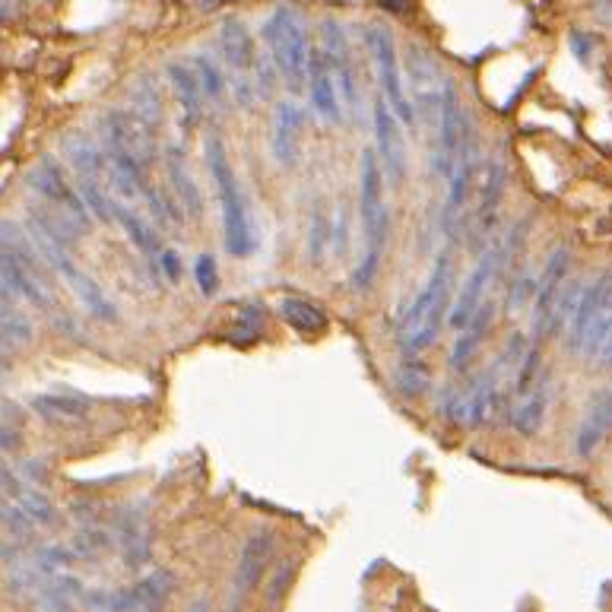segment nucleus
Instances as JSON below:
<instances>
[{"label": "nucleus", "mask_w": 612, "mask_h": 612, "mask_svg": "<svg viewBox=\"0 0 612 612\" xmlns=\"http://www.w3.org/2000/svg\"><path fill=\"white\" fill-rule=\"evenodd\" d=\"M48 263L38 258L35 245L26 238V229H13L10 223L0 226V280L16 298H26L35 308H52V276L45 273Z\"/></svg>", "instance_id": "obj_1"}, {"label": "nucleus", "mask_w": 612, "mask_h": 612, "mask_svg": "<svg viewBox=\"0 0 612 612\" xmlns=\"http://www.w3.org/2000/svg\"><path fill=\"white\" fill-rule=\"evenodd\" d=\"M206 169L213 175V184L219 191V206H223V241L233 258H248L254 251V229H251V213L248 201L238 188L226 146L219 137H206Z\"/></svg>", "instance_id": "obj_2"}, {"label": "nucleus", "mask_w": 612, "mask_h": 612, "mask_svg": "<svg viewBox=\"0 0 612 612\" xmlns=\"http://www.w3.org/2000/svg\"><path fill=\"white\" fill-rule=\"evenodd\" d=\"M451 280H454V263H451L447 251H441L432 273H429V283L412 298V305H409L404 321H400L404 350L407 352L429 350L438 340V330L444 324L447 302H451Z\"/></svg>", "instance_id": "obj_3"}, {"label": "nucleus", "mask_w": 612, "mask_h": 612, "mask_svg": "<svg viewBox=\"0 0 612 612\" xmlns=\"http://www.w3.org/2000/svg\"><path fill=\"white\" fill-rule=\"evenodd\" d=\"M26 235H30V241L35 245V251H38V258L48 263V270H55L60 280L70 286V292L77 295V302L87 308L92 318H99V321H117V308L112 305V298L102 292V286L89 276L83 267H77L73 258H70V248L55 238V235L48 233L45 226H38L35 219L26 216Z\"/></svg>", "instance_id": "obj_4"}, {"label": "nucleus", "mask_w": 612, "mask_h": 612, "mask_svg": "<svg viewBox=\"0 0 612 612\" xmlns=\"http://www.w3.org/2000/svg\"><path fill=\"white\" fill-rule=\"evenodd\" d=\"M612 343V270L583 283L575 315L568 321V350L575 355H600Z\"/></svg>", "instance_id": "obj_5"}, {"label": "nucleus", "mask_w": 612, "mask_h": 612, "mask_svg": "<svg viewBox=\"0 0 612 612\" xmlns=\"http://www.w3.org/2000/svg\"><path fill=\"white\" fill-rule=\"evenodd\" d=\"M263 32H267V45L273 52V60H276L283 80L292 89H302L305 73H308V55H311L308 30H305L302 16L292 7H276Z\"/></svg>", "instance_id": "obj_6"}, {"label": "nucleus", "mask_w": 612, "mask_h": 612, "mask_svg": "<svg viewBox=\"0 0 612 612\" xmlns=\"http://www.w3.org/2000/svg\"><path fill=\"white\" fill-rule=\"evenodd\" d=\"M359 216L365 229V254L384 251L387 241V206H384V172H381L375 149L362 152V172H359Z\"/></svg>", "instance_id": "obj_7"}, {"label": "nucleus", "mask_w": 612, "mask_h": 612, "mask_svg": "<svg viewBox=\"0 0 612 612\" xmlns=\"http://www.w3.org/2000/svg\"><path fill=\"white\" fill-rule=\"evenodd\" d=\"M372 58L378 67V83H381V99L390 105V112L397 115V121L404 124H416V109L409 105L407 92H404V70H400V58H397V45L390 38V32L384 26H369L365 32Z\"/></svg>", "instance_id": "obj_8"}, {"label": "nucleus", "mask_w": 612, "mask_h": 612, "mask_svg": "<svg viewBox=\"0 0 612 612\" xmlns=\"http://www.w3.org/2000/svg\"><path fill=\"white\" fill-rule=\"evenodd\" d=\"M172 593H175V575L169 568H156L127 590L89 597L92 600L89 607H102L105 612H159Z\"/></svg>", "instance_id": "obj_9"}, {"label": "nucleus", "mask_w": 612, "mask_h": 612, "mask_svg": "<svg viewBox=\"0 0 612 612\" xmlns=\"http://www.w3.org/2000/svg\"><path fill=\"white\" fill-rule=\"evenodd\" d=\"M508 267V254H505V245L496 241V245H489L486 251H483V258L476 261V267L469 270L467 283H464V290L457 295V302H454V308L447 311V324L461 333L464 327L469 324V318L476 315V308L489 298V286L496 283V276Z\"/></svg>", "instance_id": "obj_10"}, {"label": "nucleus", "mask_w": 612, "mask_h": 612, "mask_svg": "<svg viewBox=\"0 0 612 612\" xmlns=\"http://www.w3.org/2000/svg\"><path fill=\"white\" fill-rule=\"evenodd\" d=\"M568 263L571 251L568 248H555L549 261L543 267V273L536 276V295H533V347H540L543 340H549L555 333L553 311L558 302V292L568 280Z\"/></svg>", "instance_id": "obj_11"}, {"label": "nucleus", "mask_w": 612, "mask_h": 612, "mask_svg": "<svg viewBox=\"0 0 612 612\" xmlns=\"http://www.w3.org/2000/svg\"><path fill=\"white\" fill-rule=\"evenodd\" d=\"M375 140H378V162L384 181H390L394 188L404 184L407 178V146H404V134H400V124L397 115L390 112V105L378 95L375 102Z\"/></svg>", "instance_id": "obj_12"}, {"label": "nucleus", "mask_w": 612, "mask_h": 612, "mask_svg": "<svg viewBox=\"0 0 612 612\" xmlns=\"http://www.w3.org/2000/svg\"><path fill=\"white\" fill-rule=\"evenodd\" d=\"M461 124H464V109L457 99V89L444 83L441 89V105H438V146L432 156V169L438 178H447L457 162V144H461Z\"/></svg>", "instance_id": "obj_13"}, {"label": "nucleus", "mask_w": 612, "mask_h": 612, "mask_svg": "<svg viewBox=\"0 0 612 612\" xmlns=\"http://www.w3.org/2000/svg\"><path fill=\"white\" fill-rule=\"evenodd\" d=\"M102 127H105V146H109V149L127 152V156L137 159L140 166H146V162L156 156L152 134H149L131 112H109Z\"/></svg>", "instance_id": "obj_14"}, {"label": "nucleus", "mask_w": 612, "mask_h": 612, "mask_svg": "<svg viewBox=\"0 0 612 612\" xmlns=\"http://www.w3.org/2000/svg\"><path fill=\"white\" fill-rule=\"evenodd\" d=\"M276 553V536L273 533H254L248 543H245V549L238 555V568H235V581H233V590H235V603L241 607V600L263 581V575H267V565H270V558Z\"/></svg>", "instance_id": "obj_15"}, {"label": "nucleus", "mask_w": 612, "mask_h": 612, "mask_svg": "<svg viewBox=\"0 0 612 612\" xmlns=\"http://www.w3.org/2000/svg\"><path fill=\"white\" fill-rule=\"evenodd\" d=\"M0 492L10 498L16 508H23V511L30 514L32 524H58V508H55V501L45 496L42 489L30 486L23 476H16L10 467H3V464H0Z\"/></svg>", "instance_id": "obj_16"}, {"label": "nucleus", "mask_w": 612, "mask_h": 612, "mask_svg": "<svg viewBox=\"0 0 612 612\" xmlns=\"http://www.w3.org/2000/svg\"><path fill=\"white\" fill-rule=\"evenodd\" d=\"M549 397H553V381L549 372H540V378L526 387L521 397L511 400V426L518 435H536L543 419H546V409H549Z\"/></svg>", "instance_id": "obj_17"}, {"label": "nucleus", "mask_w": 612, "mask_h": 612, "mask_svg": "<svg viewBox=\"0 0 612 612\" xmlns=\"http://www.w3.org/2000/svg\"><path fill=\"white\" fill-rule=\"evenodd\" d=\"M308 92H311V105L315 112L327 121V124H340L343 121V109H340V92L333 83V73H330V64L324 58V52L311 48L308 55Z\"/></svg>", "instance_id": "obj_18"}, {"label": "nucleus", "mask_w": 612, "mask_h": 612, "mask_svg": "<svg viewBox=\"0 0 612 612\" xmlns=\"http://www.w3.org/2000/svg\"><path fill=\"white\" fill-rule=\"evenodd\" d=\"M612 432V384L610 387H603L593 400H590V407L587 412L581 416V426H578V438H575V454L578 457H590L600 444H603V438Z\"/></svg>", "instance_id": "obj_19"}, {"label": "nucleus", "mask_w": 612, "mask_h": 612, "mask_svg": "<svg viewBox=\"0 0 612 612\" xmlns=\"http://www.w3.org/2000/svg\"><path fill=\"white\" fill-rule=\"evenodd\" d=\"M407 67H409L407 73L409 80H412V89H416V102H419V109H426L429 115L438 117L441 89H444L447 80L441 77L435 58H432L429 52H422V48H412V52H409Z\"/></svg>", "instance_id": "obj_20"}, {"label": "nucleus", "mask_w": 612, "mask_h": 612, "mask_svg": "<svg viewBox=\"0 0 612 612\" xmlns=\"http://www.w3.org/2000/svg\"><path fill=\"white\" fill-rule=\"evenodd\" d=\"M117 546L121 558L127 568H144L152 553V540H149V526H146L144 508H131L121 514L117 521Z\"/></svg>", "instance_id": "obj_21"}, {"label": "nucleus", "mask_w": 612, "mask_h": 612, "mask_svg": "<svg viewBox=\"0 0 612 612\" xmlns=\"http://www.w3.org/2000/svg\"><path fill=\"white\" fill-rule=\"evenodd\" d=\"M302 109L295 102H280L276 105V117H273V156L280 166L292 169L298 162V137H302Z\"/></svg>", "instance_id": "obj_22"}, {"label": "nucleus", "mask_w": 612, "mask_h": 612, "mask_svg": "<svg viewBox=\"0 0 612 612\" xmlns=\"http://www.w3.org/2000/svg\"><path fill=\"white\" fill-rule=\"evenodd\" d=\"M492 318H496V302L486 298V302L476 308V315L469 318L467 327L457 333V343H454V350H451V369H457V372L467 369L469 359L483 347V340H486V333H489V327H492Z\"/></svg>", "instance_id": "obj_23"}, {"label": "nucleus", "mask_w": 612, "mask_h": 612, "mask_svg": "<svg viewBox=\"0 0 612 612\" xmlns=\"http://www.w3.org/2000/svg\"><path fill=\"white\" fill-rule=\"evenodd\" d=\"M30 407L55 429H83L89 422V407L77 397H58V394H38Z\"/></svg>", "instance_id": "obj_24"}, {"label": "nucleus", "mask_w": 612, "mask_h": 612, "mask_svg": "<svg viewBox=\"0 0 612 612\" xmlns=\"http://www.w3.org/2000/svg\"><path fill=\"white\" fill-rule=\"evenodd\" d=\"M219 48H223V58L238 73V80H245L251 70H254V42H251V32L245 30L241 20H226L223 30H219Z\"/></svg>", "instance_id": "obj_25"}, {"label": "nucleus", "mask_w": 612, "mask_h": 612, "mask_svg": "<svg viewBox=\"0 0 612 612\" xmlns=\"http://www.w3.org/2000/svg\"><path fill=\"white\" fill-rule=\"evenodd\" d=\"M505 162H501V156L489 162V172L483 175V188H479V223H476V241L479 238H486V233L492 229V223H496L498 216V206H501V194H505Z\"/></svg>", "instance_id": "obj_26"}, {"label": "nucleus", "mask_w": 612, "mask_h": 612, "mask_svg": "<svg viewBox=\"0 0 612 612\" xmlns=\"http://www.w3.org/2000/svg\"><path fill=\"white\" fill-rule=\"evenodd\" d=\"M83 597V583L73 575H55L52 581L42 587L35 612H73Z\"/></svg>", "instance_id": "obj_27"}, {"label": "nucleus", "mask_w": 612, "mask_h": 612, "mask_svg": "<svg viewBox=\"0 0 612 612\" xmlns=\"http://www.w3.org/2000/svg\"><path fill=\"white\" fill-rule=\"evenodd\" d=\"M169 80H172V87H175L178 105H181V112H184V124L191 127V124L201 117V109H204L201 83H197V77H194V70H191L188 64H172V67H169Z\"/></svg>", "instance_id": "obj_28"}, {"label": "nucleus", "mask_w": 612, "mask_h": 612, "mask_svg": "<svg viewBox=\"0 0 612 612\" xmlns=\"http://www.w3.org/2000/svg\"><path fill=\"white\" fill-rule=\"evenodd\" d=\"M166 169H169V178H172V191H175L178 209H184V213L194 216V219L204 216V197H201V188H197L194 175L188 172V166L178 162L175 152L166 159Z\"/></svg>", "instance_id": "obj_29"}, {"label": "nucleus", "mask_w": 612, "mask_h": 612, "mask_svg": "<svg viewBox=\"0 0 612 612\" xmlns=\"http://www.w3.org/2000/svg\"><path fill=\"white\" fill-rule=\"evenodd\" d=\"M67 159L80 172V178L102 181V175H109V156L89 140H67Z\"/></svg>", "instance_id": "obj_30"}, {"label": "nucleus", "mask_w": 612, "mask_h": 612, "mask_svg": "<svg viewBox=\"0 0 612 612\" xmlns=\"http://www.w3.org/2000/svg\"><path fill=\"white\" fill-rule=\"evenodd\" d=\"M131 115L137 117L146 131H149V134H156V131H159V124H162V117H166L159 87H156L149 77H144V80L134 87V112H131Z\"/></svg>", "instance_id": "obj_31"}, {"label": "nucleus", "mask_w": 612, "mask_h": 612, "mask_svg": "<svg viewBox=\"0 0 612 612\" xmlns=\"http://www.w3.org/2000/svg\"><path fill=\"white\" fill-rule=\"evenodd\" d=\"M115 216L121 219V229L127 233V238L134 241V248L146 254V258H159L162 254V248H159V235L152 229V223H146L144 216H137L134 209H127V206H115Z\"/></svg>", "instance_id": "obj_32"}, {"label": "nucleus", "mask_w": 612, "mask_h": 612, "mask_svg": "<svg viewBox=\"0 0 612 612\" xmlns=\"http://www.w3.org/2000/svg\"><path fill=\"white\" fill-rule=\"evenodd\" d=\"M283 318L298 333H324L327 330V315L308 298H295V295L283 298Z\"/></svg>", "instance_id": "obj_33"}, {"label": "nucleus", "mask_w": 612, "mask_h": 612, "mask_svg": "<svg viewBox=\"0 0 612 612\" xmlns=\"http://www.w3.org/2000/svg\"><path fill=\"white\" fill-rule=\"evenodd\" d=\"M330 233H333V223H330V213L327 206L318 201L311 206V223H308V258L311 263H321L327 248H330Z\"/></svg>", "instance_id": "obj_34"}, {"label": "nucleus", "mask_w": 612, "mask_h": 612, "mask_svg": "<svg viewBox=\"0 0 612 612\" xmlns=\"http://www.w3.org/2000/svg\"><path fill=\"white\" fill-rule=\"evenodd\" d=\"M429 365L422 362V359H407L400 369H397V390L404 394V397H422L426 394V387H429Z\"/></svg>", "instance_id": "obj_35"}, {"label": "nucleus", "mask_w": 612, "mask_h": 612, "mask_svg": "<svg viewBox=\"0 0 612 612\" xmlns=\"http://www.w3.org/2000/svg\"><path fill=\"white\" fill-rule=\"evenodd\" d=\"M80 201H83V206H87V213L92 219H99V223H112V219H115V204H112V197L102 191L99 181L80 178Z\"/></svg>", "instance_id": "obj_36"}, {"label": "nucleus", "mask_w": 612, "mask_h": 612, "mask_svg": "<svg viewBox=\"0 0 612 612\" xmlns=\"http://www.w3.org/2000/svg\"><path fill=\"white\" fill-rule=\"evenodd\" d=\"M194 77H197V83H201L204 99H209V102H219V99H223V89H226L223 70L206 58V55H197V58H194Z\"/></svg>", "instance_id": "obj_37"}, {"label": "nucleus", "mask_w": 612, "mask_h": 612, "mask_svg": "<svg viewBox=\"0 0 612 612\" xmlns=\"http://www.w3.org/2000/svg\"><path fill=\"white\" fill-rule=\"evenodd\" d=\"M73 562V553L64 549V546H48V549H38L35 553V562L32 568L42 575V578H55V575H64V568Z\"/></svg>", "instance_id": "obj_38"}, {"label": "nucleus", "mask_w": 612, "mask_h": 612, "mask_svg": "<svg viewBox=\"0 0 612 612\" xmlns=\"http://www.w3.org/2000/svg\"><path fill=\"white\" fill-rule=\"evenodd\" d=\"M295 571H298V562H283V565H280V571L273 575V581L267 583V593H263V607H267V610L273 612L283 603L286 590H290L292 581H295Z\"/></svg>", "instance_id": "obj_39"}, {"label": "nucleus", "mask_w": 612, "mask_h": 612, "mask_svg": "<svg viewBox=\"0 0 612 612\" xmlns=\"http://www.w3.org/2000/svg\"><path fill=\"white\" fill-rule=\"evenodd\" d=\"M0 526H7V530L16 533V536H32V530H35L30 514H26L23 508H16L3 492H0Z\"/></svg>", "instance_id": "obj_40"}, {"label": "nucleus", "mask_w": 612, "mask_h": 612, "mask_svg": "<svg viewBox=\"0 0 612 612\" xmlns=\"http://www.w3.org/2000/svg\"><path fill=\"white\" fill-rule=\"evenodd\" d=\"M536 276L540 273H530V270L514 276L511 295H508V311H521L526 302H533V295H536Z\"/></svg>", "instance_id": "obj_41"}, {"label": "nucleus", "mask_w": 612, "mask_h": 612, "mask_svg": "<svg viewBox=\"0 0 612 612\" xmlns=\"http://www.w3.org/2000/svg\"><path fill=\"white\" fill-rule=\"evenodd\" d=\"M194 276H197V286L204 295H213L216 286H219V273H216V261L213 254H201L197 263H194Z\"/></svg>", "instance_id": "obj_42"}, {"label": "nucleus", "mask_w": 612, "mask_h": 612, "mask_svg": "<svg viewBox=\"0 0 612 612\" xmlns=\"http://www.w3.org/2000/svg\"><path fill=\"white\" fill-rule=\"evenodd\" d=\"M159 267H162V273H166L172 283L181 280V258H178L175 251H162V254H159Z\"/></svg>", "instance_id": "obj_43"}, {"label": "nucleus", "mask_w": 612, "mask_h": 612, "mask_svg": "<svg viewBox=\"0 0 612 612\" xmlns=\"http://www.w3.org/2000/svg\"><path fill=\"white\" fill-rule=\"evenodd\" d=\"M20 444H23L20 435H16V432H10V429L0 422V451H20Z\"/></svg>", "instance_id": "obj_44"}, {"label": "nucleus", "mask_w": 612, "mask_h": 612, "mask_svg": "<svg viewBox=\"0 0 612 612\" xmlns=\"http://www.w3.org/2000/svg\"><path fill=\"white\" fill-rule=\"evenodd\" d=\"M381 7H384V10H394V13H400V10H407L409 0H381Z\"/></svg>", "instance_id": "obj_45"}, {"label": "nucleus", "mask_w": 612, "mask_h": 612, "mask_svg": "<svg viewBox=\"0 0 612 612\" xmlns=\"http://www.w3.org/2000/svg\"><path fill=\"white\" fill-rule=\"evenodd\" d=\"M0 305H16V295L7 290V283L0 280Z\"/></svg>", "instance_id": "obj_46"}, {"label": "nucleus", "mask_w": 612, "mask_h": 612, "mask_svg": "<svg viewBox=\"0 0 612 612\" xmlns=\"http://www.w3.org/2000/svg\"><path fill=\"white\" fill-rule=\"evenodd\" d=\"M7 372H10V359H7V355H0V381L7 378Z\"/></svg>", "instance_id": "obj_47"}, {"label": "nucleus", "mask_w": 612, "mask_h": 612, "mask_svg": "<svg viewBox=\"0 0 612 612\" xmlns=\"http://www.w3.org/2000/svg\"><path fill=\"white\" fill-rule=\"evenodd\" d=\"M597 359H600V362H607V365H612V343H610V347H607V350L600 352Z\"/></svg>", "instance_id": "obj_48"}, {"label": "nucleus", "mask_w": 612, "mask_h": 612, "mask_svg": "<svg viewBox=\"0 0 612 612\" xmlns=\"http://www.w3.org/2000/svg\"><path fill=\"white\" fill-rule=\"evenodd\" d=\"M10 16V7H7V0H0V20H7Z\"/></svg>", "instance_id": "obj_49"}, {"label": "nucleus", "mask_w": 612, "mask_h": 612, "mask_svg": "<svg viewBox=\"0 0 612 612\" xmlns=\"http://www.w3.org/2000/svg\"><path fill=\"white\" fill-rule=\"evenodd\" d=\"M191 612H209V607H206V600H197V603H194V610Z\"/></svg>", "instance_id": "obj_50"}, {"label": "nucleus", "mask_w": 612, "mask_h": 612, "mask_svg": "<svg viewBox=\"0 0 612 612\" xmlns=\"http://www.w3.org/2000/svg\"><path fill=\"white\" fill-rule=\"evenodd\" d=\"M226 612H241V607H238V603H233V610H226Z\"/></svg>", "instance_id": "obj_51"}]
</instances>
